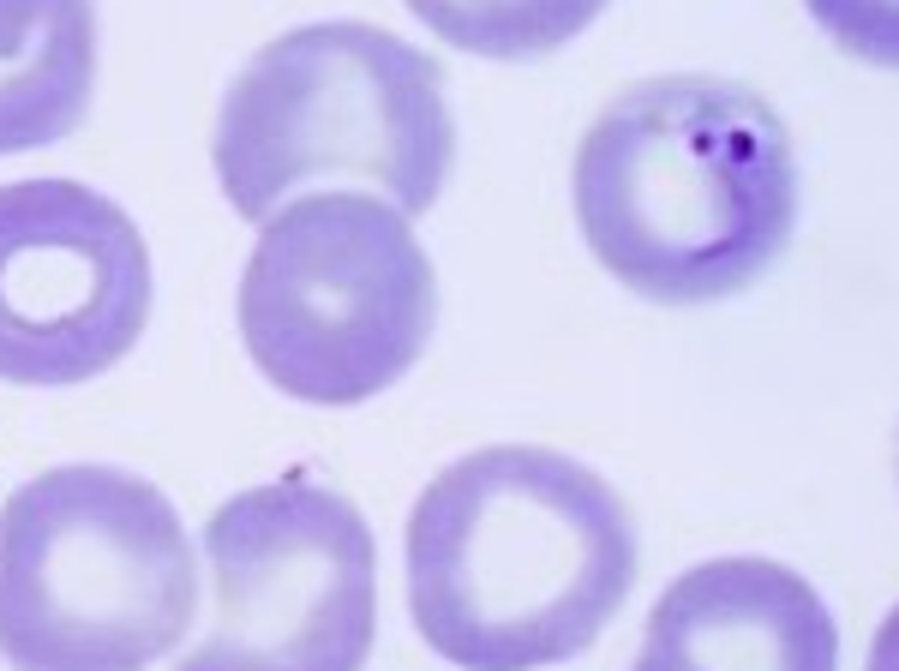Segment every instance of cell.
Instances as JSON below:
<instances>
[{
    "label": "cell",
    "instance_id": "obj_1",
    "mask_svg": "<svg viewBox=\"0 0 899 671\" xmlns=\"http://www.w3.org/2000/svg\"><path fill=\"white\" fill-rule=\"evenodd\" d=\"M408 618L456 671L588 654L636 588V522L606 474L546 444H486L426 480L402 528Z\"/></svg>",
    "mask_w": 899,
    "mask_h": 671
},
{
    "label": "cell",
    "instance_id": "obj_2",
    "mask_svg": "<svg viewBox=\"0 0 899 671\" xmlns=\"http://www.w3.org/2000/svg\"><path fill=\"white\" fill-rule=\"evenodd\" d=\"M570 210L594 264L648 306L756 288L798 234L804 168L780 108L714 72L624 84L576 144Z\"/></svg>",
    "mask_w": 899,
    "mask_h": 671
},
{
    "label": "cell",
    "instance_id": "obj_3",
    "mask_svg": "<svg viewBox=\"0 0 899 671\" xmlns=\"http://www.w3.org/2000/svg\"><path fill=\"white\" fill-rule=\"evenodd\" d=\"M210 162L246 222H264L312 180H360L426 216L456 162L444 66L366 18L294 24L234 72Z\"/></svg>",
    "mask_w": 899,
    "mask_h": 671
},
{
    "label": "cell",
    "instance_id": "obj_4",
    "mask_svg": "<svg viewBox=\"0 0 899 671\" xmlns=\"http://www.w3.org/2000/svg\"><path fill=\"white\" fill-rule=\"evenodd\" d=\"M192 624L198 558L150 480L66 462L0 504V660L12 671H150Z\"/></svg>",
    "mask_w": 899,
    "mask_h": 671
},
{
    "label": "cell",
    "instance_id": "obj_5",
    "mask_svg": "<svg viewBox=\"0 0 899 671\" xmlns=\"http://www.w3.org/2000/svg\"><path fill=\"white\" fill-rule=\"evenodd\" d=\"M240 342L294 402L360 408L402 384L438 324V270L378 192H300L258 222L240 270Z\"/></svg>",
    "mask_w": 899,
    "mask_h": 671
},
{
    "label": "cell",
    "instance_id": "obj_6",
    "mask_svg": "<svg viewBox=\"0 0 899 671\" xmlns=\"http://www.w3.org/2000/svg\"><path fill=\"white\" fill-rule=\"evenodd\" d=\"M210 630L180 671H366L378 642V540L312 474L234 492L204 522Z\"/></svg>",
    "mask_w": 899,
    "mask_h": 671
},
{
    "label": "cell",
    "instance_id": "obj_7",
    "mask_svg": "<svg viewBox=\"0 0 899 671\" xmlns=\"http://www.w3.org/2000/svg\"><path fill=\"white\" fill-rule=\"evenodd\" d=\"M150 324L138 222L78 180L0 186V384L66 390L120 366Z\"/></svg>",
    "mask_w": 899,
    "mask_h": 671
},
{
    "label": "cell",
    "instance_id": "obj_8",
    "mask_svg": "<svg viewBox=\"0 0 899 671\" xmlns=\"http://www.w3.org/2000/svg\"><path fill=\"white\" fill-rule=\"evenodd\" d=\"M630 671H840V624L804 570L732 552L654 600Z\"/></svg>",
    "mask_w": 899,
    "mask_h": 671
},
{
    "label": "cell",
    "instance_id": "obj_9",
    "mask_svg": "<svg viewBox=\"0 0 899 671\" xmlns=\"http://www.w3.org/2000/svg\"><path fill=\"white\" fill-rule=\"evenodd\" d=\"M96 84V0H0V156L60 144Z\"/></svg>",
    "mask_w": 899,
    "mask_h": 671
},
{
    "label": "cell",
    "instance_id": "obj_10",
    "mask_svg": "<svg viewBox=\"0 0 899 671\" xmlns=\"http://www.w3.org/2000/svg\"><path fill=\"white\" fill-rule=\"evenodd\" d=\"M444 48L474 60H546L570 48L612 0H402Z\"/></svg>",
    "mask_w": 899,
    "mask_h": 671
},
{
    "label": "cell",
    "instance_id": "obj_11",
    "mask_svg": "<svg viewBox=\"0 0 899 671\" xmlns=\"http://www.w3.org/2000/svg\"><path fill=\"white\" fill-rule=\"evenodd\" d=\"M804 12L840 54L899 72V0H804Z\"/></svg>",
    "mask_w": 899,
    "mask_h": 671
},
{
    "label": "cell",
    "instance_id": "obj_12",
    "mask_svg": "<svg viewBox=\"0 0 899 671\" xmlns=\"http://www.w3.org/2000/svg\"><path fill=\"white\" fill-rule=\"evenodd\" d=\"M864 671H899V600L888 606V618L876 624V636H870V660Z\"/></svg>",
    "mask_w": 899,
    "mask_h": 671
}]
</instances>
